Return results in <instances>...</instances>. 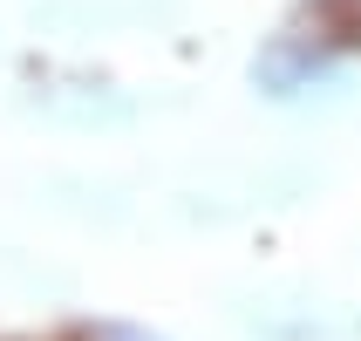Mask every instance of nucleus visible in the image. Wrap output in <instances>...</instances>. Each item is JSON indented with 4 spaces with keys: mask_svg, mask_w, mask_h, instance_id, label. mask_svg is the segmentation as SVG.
Returning <instances> with one entry per match:
<instances>
[{
    "mask_svg": "<svg viewBox=\"0 0 361 341\" xmlns=\"http://www.w3.org/2000/svg\"><path fill=\"white\" fill-rule=\"evenodd\" d=\"M102 341H150V335H137V328H102Z\"/></svg>",
    "mask_w": 361,
    "mask_h": 341,
    "instance_id": "f257e3e1",
    "label": "nucleus"
}]
</instances>
